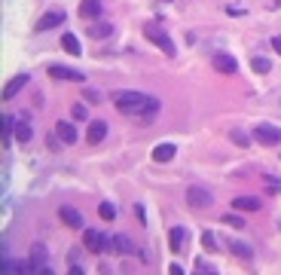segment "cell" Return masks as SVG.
I'll return each instance as SVG.
<instances>
[{
    "instance_id": "cell-1",
    "label": "cell",
    "mask_w": 281,
    "mask_h": 275,
    "mask_svg": "<svg viewBox=\"0 0 281 275\" xmlns=\"http://www.w3.org/2000/svg\"><path fill=\"white\" fill-rule=\"evenodd\" d=\"M144 37H147L150 43H156V49H159V52H165L168 58H174V52H177V49H174L171 37L162 31V25H159V22H147V25H144Z\"/></svg>"
},
{
    "instance_id": "cell-2",
    "label": "cell",
    "mask_w": 281,
    "mask_h": 275,
    "mask_svg": "<svg viewBox=\"0 0 281 275\" xmlns=\"http://www.w3.org/2000/svg\"><path fill=\"white\" fill-rule=\"evenodd\" d=\"M147 101H150V95H144V92H132V89L116 95V107L123 110V113H138Z\"/></svg>"
},
{
    "instance_id": "cell-3",
    "label": "cell",
    "mask_w": 281,
    "mask_h": 275,
    "mask_svg": "<svg viewBox=\"0 0 281 275\" xmlns=\"http://www.w3.org/2000/svg\"><path fill=\"white\" fill-rule=\"evenodd\" d=\"M254 138L263 144V147H278L281 144V129L278 126H269V123H260L254 129Z\"/></svg>"
},
{
    "instance_id": "cell-4",
    "label": "cell",
    "mask_w": 281,
    "mask_h": 275,
    "mask_svg": "<svg viewBox=\"0 0 281 275\" xmlns=\"http://www.w3.org/2000/svg\"><path fill=\"white\" fill-rule=\"evenodd\" d=\"M83 245H86V251L101 254L104 248H110V235H104V232H98V229H86V232H83Z\"/></svg>"
},
{
    "instance_id": "cell-5",
    "label": "cell",
    "mask_w": 281,
    "mask_h": 275,
    "mask_svg": "<svg viewBox=\"0 0 281 275\" xmlns=\"http://www.w3.org/2000/svg\"><path fill=\"white\" fill-rule=\"evenodd\" d=\"M186 202H190L193 208H211V205H214V196H211L208 190H202V187H190V190H186Z\"/></svg>"
},
{
    "instance_id": "cell-6",
    "label": "cell",
    "mask_w": 281,
    "mask_h": 275,
    "mask_svg": "<svg viewBox=\"0 0 281 275\" xmlns=\"http://www.w3.org/2000/svg\"><path fill=\"white\" fill-rule=\"evenodd\" d=\"M28 266H31V272H49V266H46V248H43V245H34V248H31Z\"/></svg>"
},
{
    "instance_id": "cell-7",
    "label": "cell",
    "mask_w": 281,
    "mask_h": 275,
    "mask_svg": "<svg viewBox=\"0 0 281 275\" xmlns=\"http://www.w3.org/2000/svg\"><path fill=\"white\" fill-rule=\"evenodd\" d=\"M49 76H55V80H73V83L86 80L79 70H70V67H61V64H49Z\"/></svg>"
},
{
    "instance_id": "cell-8",
    "label": "cell",
    "mask_w": 281,
    "mask_h": 275,
    "mask_svg": "<svg viewBox=\"0 0 281 275\" xmlns=\"http://www.w3.org/2000/svg\"><path fill=\"white\" fill-rule=\"evenodd\" d=\"M64 19H67V16H64L61 10H52V13H46L43 19L37 22V31H52V28H58V25H61Z\"/></svg>"
},
{
    "instance_id": "cell-9",
    "label": "cell",
    "mask_w": 281,
    "mask_h": 275,
    "mask_svg": "<svg viewBox=\"0 0 281 275\" xmlns=\"http://www.w3.org/2000/svg\"><path fill=\"white\" fill-rule=\"evenodd\" d=\"M28 80H31L28 73H19V76H13V80L7 83V89H4V98H7V101H10V98H16V95H19V92L28 86Z\"/></svg>"
},
{
    "instance_id": "cell-10",
    "label": "cell",
    "mask_w": 281,
    "mask_h": 275,
    "mask_svg": "<svg viewBox=\"0 0 281 275\" xmlns=\"http://www.w3.org/2000/svg\"><path fill=\"white\" fill-rule=\"evenodd\" d=\"M214 67H217L220 73H235V70H238V61H235L229 52H217V55H214Z\"/></svg>"
},
{
    "instance_id": "cell-11",
    "label": "cell",
    "mask_w": 281,
    "mask_h": 275,
    "mask_svg": "<svg viewBox=\"0 0 281 275\" xmlns=\"http://www.w3.org/2000/svg\"><path fill=\"white\" fill-rule=\"evenodd\" d=\"M110 34H113V25H110V22H101V19H95V22L89 25V37H92V40H107Z\"/></svg>"
},
{
    "instance_id": "cell-12",
    "label": "cell",
    "mask_w": 281,
    "mask_h": 275,
    "mask_svg": "<svg viewBox=\"0 0 281 275\" xmlns=\"http://www.w3.org/2000/svg\"><path fill=\"white\" fill-rule=\"evenodd\" d=\"M58 214H61V220H64L70 229H79V226H83V214H79L76 208H70V205H61Z\"/></svg>"
},
{
    "instance_id": "cell-13",
    "label": "cell",
    "mask_w": 281,
    "mask_h": 275,
    "mask_svg": "<svg viewBox=\"0 0 281 275\" xmlns=\"http://www.w3.org/2000/svg\"><path fill=\"white\" fill-rule=\"evenodd\" d=\"M101 13H104V7H101V0H83V4H79V16L83 19H101Z\"/></svg>"
},
{
    "instance_id": "cell-14",
    "label": "cell",
    "mask_w": 281,
    "mask_h": 275,
    "mask_svg": "<svg viewBox=\"0 0 281 275\" xmlns=\"http://www.w3.org/2000/svg\"><path fill=\"white\" fill-rule=\"evenodd\" d=\"M19 144H28L31 138H34V129H31V123H28V116H22V120H16V135H13Z\"/></svg>"
},
{
    "instance_id": "cell-15",
    "label": "cell",
    "mask_w": 281,
    "mask_h": 275,
    "mask_svg": "<svg viewBox=\"0 0 281 275\" xmlns=\"http://www.w3.org/2000/svg\"><path fill=\"white\" fill-rule=\"evenodd\" d=\"M55 135H58V141H61V144H73V141H76V129H73L67 120L55 123Z\"/></svg>"
},
{
    "instance_id": "cell-16",
    "label": "cell",
    "mask_w": 281,
    "mask_h": 275,
    "mask_svg": "<svg viewBox=\"0 0 281 275\" xmlns=\"http://www.w3.org/2000/svg\"><path fill=\"white\" fill-rule=\"evenodd\" d=\"M232 208L235 211H260V199H254V196H235Z\"/></svg>"
},
{
    "instance_id": "cell-17",
    "label": "cell",
    "mask_w": 281,
    "mask_h": 275,
    "mask_svg": "<svg viewBox=\"0 0 281 275\" xmlns=\"http://www.w3.org/2000/svg\"><path fill=\"white\" fill-rule=\"evenodd\" d=\"M110 248H113L116 254H132V251H135V245H132L129 235H110Z\"/></svg>"
},
{
    "instance_id": "cell-18",
    "label": "cell",
    "mask_w": 281,
    "mask_h": 275,
    "mask_svg": "<svg viewBox=\"0 0 281 275\" xmlns=\"http://www.w3.org/2000/svg\"><path fill=\"white\" fill-rule=\"evenodd\" d=\"M174 153H177L174 144H159V147L153 150V159H156V162H171V159H174Z\"/></svg>"
},
{
    "instance_id": "cell-19",
    "label": "cell",
    "mask_w": 281,
    "mask_h": 275,
    "mask_svg": "<svg viewBox=\"0 0 281 275\" xmlns=\"http://www.w3.org/2000/svg\"><path fill=\"white\" fill-rule=\"evenodd\" d=\"M229 248H232V254H235V257H242V260H254V248H251V245H245L242 239H232V242H229Z\"/></svg>"
},
{
    "instance_id": "cell-20",
    "label": "cell",
    "mask_w": 281,
    "mask_h": 275,
    "mask_svg": "<svg viewBox=\"0 0 281 275\" xmlns=\"http://www.w3.org/2000/svg\"><path fill=\"white\" fill-rule=\"evenodd\" d=\"M156 113H159V101H156V98H150V101H147V104H144L135 116H141L144 123H153V120H156Z\"/></svg>"
},
{
    "instance_id": "cell-21",
    "label": "cell",
    "mask_w": 281,
    "mask_h": 275,
    "mask_svg": "<svg viewBox=\"0 0 281 275\" xmlns=\"http://www.w3.org/2000/svg\"><path fill=\"white\" fill-rule=\"evenodd\" d=\"M104 138H107V123L95 120V123L89 126V141H92V144H101Z\"/></svg>"
},
{
    "instance_id": "cell-22",
    "label": "cell",
    "mask_w": 281,
    "mask_h": 275,
    "mask_svg": "<svg viewBox=\"0 0 281 275\" xmlns=\"http://www.w3.org/2000/svg\"><path fill=\"white\" fill-rule=\"evenodd\" d=\"M61 49H64L67 55H73V58H76L79 52H83V49H79V43H76V37H73V34H64V37H61Z\"/></svg>"
},
{
    "instance_id": "cell-23",
    "label": "cell",
    "mask_w": 281,
    "mask_h": 275,
    "mask_svg": "<svg viewBox=\"0 0 281 275\" xmlns=\"http://www.w3.org/2000/svg\"><path fill=\"white\" fill-rule=\"evenodd\" d=\"M168 235H171V251H183V239H186V229H183V226H174V229H171Z\"/></svg>"
},
{
    "instance_id": "cell-24",
    "label": "cell",
    "mask_w": 281,
    "mask_h": 275,
    "mask_svg": "<svg viewBox=\"0 0 281 275\" xmlns=\"http://www.w3.org/2000/svg\"><path fill=\"white\" fill-rule=\"evenodd\" d=\"M0 269H4V272H31V266H28V263H19V260H4V263H0Z\"/></svg>"
},
{
    "instance_id": "cell-25",
    "label": "cell",
    "mask_w": 281,
    "mask_h": 275,
    "mask_svg": "<svg viewBox=\"0 0 281 275\" xmlns=\"http://www.w3.org/2000/svg\"><path fill=\"white\" fill-rule=\"evenodd\" d=\"M98 214H101L104 220H113V217H116V208H113L110 202H101V205H98Z\"/></svg>"
},
{
    "instance_id": "cell-26",
    "label": "cell",
    "mask_w": 281,
    "mask_h": 275,
    "mask_svg": "<svg viewBox=\"0 0 281 275\" xmlns=\"http://www.w3.org/2000/svg\"><path fill=\"white\" fill-rule=\"evenodd\" d=\"M202 248H205V251H217V239H214V232H202Z\"/></svg>"
},
{
    "instance_id": "cell-27",
    "label": "cell",
    "mask_w": 281,
    "mask_h": 275,
    "mask_svg": "<svg viewBox=\"0 0 281 275\" xmlns=\"http://www.w3.org/2000/svg\"><path fill=\"white\" fill-rule=\"evenodd\" d=\"M251 67H254L257 73H269V70H272V64H269L266 58H254V61H251Z\"/></svg>"
},
{
    "instance_id": "cell-28",
    "label": "cell",
    "mask_w": 281,
    "mask_h": 275,
    "mask_svg": "<svg viewBox=\"0 0 281 275\" xmlns=\"http://www.w3.org/2000/svg\"><path fill=\"white\" fill-rule=\"evenodd\" d=\"M223 223H229V226H235V229H245V220L238 217V214H223Z\"/></svg>"
},
{
    "instance_id": "cell-29",
    "label": "cell",
    "mask_w": 281,
    "mask_h": 275,
    "mask_svg": "<svg viewBox=\"0 0 281 275\" xmlns=\"http://www.w3.org/2000/svg\"><path fill=\"white\" fill-rule=\"evenodd\" d=\"M196 269H199V272H205V275H217V266H211L208 260H196Z\"/></svg>"
},
{
    "instance_id": "cell-30",
    "label": "cell",
    "mask_w": 281,
    "mask_h": 275,
    "mask_svg": "<svg viewBox=\"0 0 281 275\" xmlns=\"http://www.w3.org/2000/svg\"><path fill=\"white\" fill-rule=\"evenodd\" d=\"M70 113H73V120H76V123L89 120V113H86V107H83V104H73V110H70Z\"/></svg>"
},
{
    "instance_id": "cell-31",
    "label": "cell",
    "mask_w": 281,
    "mask_h": 275,
    "mask_svg": "<svg viewBox=\"0 0 281 275\" xmlns=\"http://www.w3.org/2000/svg\"><path fill=\"white\" fill-rule=\"evenodd\" d=\"M232 141H235L238 147H248V144H251V141H248V135H245V132H238V129L232 132Z\"/></svg>"
},
{
    "instance_id": "cell-32",
    "label": "cell",
    "mask_w": 281,
    "mask_h": 275,
    "mask_svg": "<svg viewBox=\"0 0 281 275\" xmlns=\"http://www.w3.org/2000/svg\"><path fill=\"white\" fill-rule=\"evenodd\" d=\"M83 98H86V101H95V104H98V101H101V92H98V89H86V92H83Z\"/></svg>"
},
{
    "instance_id": "cell-33",
    "label": "cell",
    "mask_w": 281,
    "mask_h": 275,
    "mask_svg": "<svg viewBox=\"0 0 281 275\" xmlns=\"http://www.w3.org/2000/svg\"><path fill=\"white\" fill-rule=\"evenodd\" d=\"M266 184H269V193H281V184H278V180H275V177H269V180H266Z\"/></svg>"
},
{
    "instance_id": "cell-34",
    "label": "cell",
    "mask_w": 281,
    "mask_h": 275,
    "mask_svg": "<svg viewBox=\"0 0 281 275\" xmlns=\"http://www.w3.org/2000/svg\"><path fill=\"white\" fill-rule=\"evenodd\" d=\"M272 49H275V52L281 55V37H272Z\"/></svg>"
},
{
    "instance_id": "cell-35",
    "label": "cell",
    "mask_w": 281,
    "mask_h": 275,
    "mask_svg": "<svg viewBox=\"0 0 281 275\" xmlns=\"http://www.w3.org/2000/svg\"><path fill=\"white\" fill-rule=\"evenodd\" d=\"M162 4H171V0H162Z\"/></svg>"
}]
</instances>
